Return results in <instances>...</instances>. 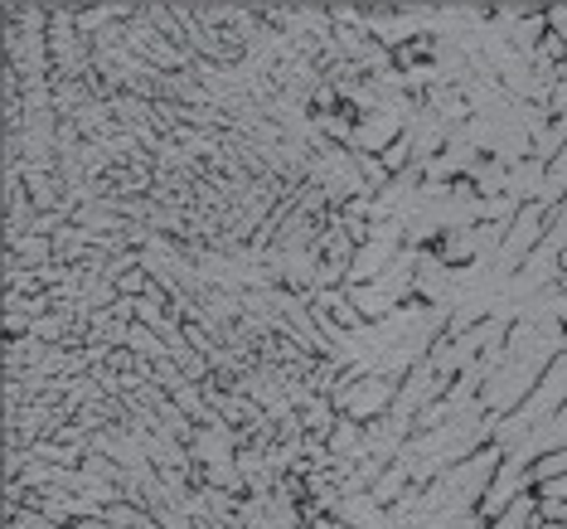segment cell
Returning <instances> with one entry per match:
<instances>
[{"label":"cell","instance_id":"cell-1","mask_svg":"<svg viewBox=\"0 0 567 529\" xmlns=\"http://www.w3.org/2000/svg\"><path fill=\"white\" fill-rule=\"evenodd\" d=\"M306 175L316 180V190L326 195L330 210H344L354 195H364V180L354 171V151L350 146H330L320 156L306 161Z\"/></svg>","mask_w":567,"mask_h":529},{"label":"cell","instance_id":"cell-2","mask_svg":"<svg viewBox=\"0 0 567 529\" xmlns=\"http://www.w3.org/2000/svg\"><path fill=\"white\" fill-rule=\"evenodd\" d=\"M398 384H403V379H389V374H364V379L340 384V389H334V408H340L344 418H354V423H373V418H383V413L393 408Z\"/></svg>","mask_w":567,"mask_h":529},{"label":"cell","instance_id":"cell-3","mask_svg":"<svg viewBox=\"0 0 567 529\" xmlns=\"http://www.w3.org/2000/svg\"><path fill=\"white\" fill-rule=\"evenodd\" d=\"M567 447V404L558 408V413H548L544 423H538L528 437H519L509 451H505V467H514V471H528L538 457H548V451H563Z\"/></svg>","mask_w":567,"mask_h":529},{"label":"cell","instance_id":"cell-4","mask_svg":"<svg viewBox=\"0 0 567 529\" xmlns=\"http://www.w3.org/2000/svg\"><path fill=\"white\" fill-rule=\"evenodd\" d=\"M446 389H451V384L432 369V359H422V365L412 369V374H403V384H398V398H393V408H389V413H398V418H408V423H412L422 408L436 404V398H442Z\"/></svg>","mask_w":567,"mask_h":529},{"label":"cell","instance_id":"cell-5","mask_svg":"<svg viewBox=\"0 0 567 529\" xmlns=\"http://www.w3.org/2000/svg\"><path fill=\"white\" fill-rule=\"evenodd\" d=\"M403 141L412 151V165H427V161H436L446 151V122L436 118L432 108H417L408 118V126H403Z\"/></svg>","mask_w":567,"mask_h":529},{"label":"cell","instance_id":"cell-6","mask_svg":"<svg viewBox=\"0 0 567 529\" xmlns=\"http://www.w3.org/2000/svg\"><path fill=\"white\" fill-rule=\"evenodd\" d=\"M398 253H403V248H393V243H379V238L359 243L354 257H350V277H344V287H369V282H379L393 267Z\"/></svg>","mask_w":567,"mask_h":529},{"label":"cell","instance_id":"cell-7","mask_svg":"<svg viewBox=\"0 0 567 529\" xmlns=\"http://www.w3.org/2000/svg\"><path fill=\"white\" fill-rule=\"evenodd\" d=\"M326 447H330L334 461H344V467L364 461V423H354V418H344L340 413V423H334V433L326 437Z\"/></svg>","mask_w":567,"mask_h":529},{"label":"cell","instance_id":"cell-8","mask_svg":"<svg viewBox=\"0 0 567 529\" xmlns=\"http://www.w3.org/2000/svg\"><path fill=\"white\" fill-rule=\"evenodd\" d=\"M344 292H350L354 312L364 316V321H383V316H393L398 306H408V302H398V296L383 287V282H369V287H344Z\"/></svg>","mask_w":567,"mask_h":529},{"label":"cell","instance_id":"cell-9","mask_svg":"<svg viewBox=\"0 0 567 529\" xmlns=\"http://www.w3.org/2000/svg\"><path fill=\"white\" fill-rule=\"evenodd\" d=\"M6 253L16 257V263H24V273H44V267H49V257H59V253H54V238H44V234H20V238H6Z\"/></svg>","mask_w":567,"mask_h":529},{"label":"cell","instance_id":"cell-10","mask_svg":"<svg viewBox=\"0 0 567 529\" xmlns=\"http://www.w3.org/2000/svg\"><path fill=\"white\" fill-rule=\"evenodd\" d=\"M538 195H544V161H519L509 165V200L514 204H538Z\"/></svg>","mask_w":567,"mask_h":529},{"label":"cell","instance_id":"cell-11","mask_svg":"<svg viewBox=\"0 0 567 529\" xmlns=\"http://www.w3.org/2000/svg\"><path fill=\"white\" fill-rule=\"evenodd\" d=\"M466 180H471V190H475V195H481L485 204L509 195V165H499V161H489V156H485L481 165H475V171H471Z\"/></svg>","mask_w":567,"mask_h":529},{"label":"cell","instance_id":"cell-12","mask_svg":"<svg viewBox=\"0 0 567 529\" xmlns=\"http://www.w3.org/2000/svg\"><path fill=\"white\" fill-rule=\"evenodd\" d=\"M534 520H538V496L528 490V496L514 500L499 520H489V529H534Z\"/></svg>","mask_w":567,"mask_h":529},{"label":"cell","instance_id":"cell-13","mask_svg":"<svg viewBox=\"0 0 567 529\" xmlns=\"http://www.w3.org/2000/svg\"><path fill=\"white\" fill-rule=\"evenodd\" d=\"M354 171H359V180H364V195H383L389 190V165H383L379 156H364V151H354Z\"/></svg>","mask_w":567,"mask_h":529},{"label":"cell","instance_id":"cell-14","mask_svg":"<svg viewBox=\"0 0 567 529\" xmlns=\"http://www.w3.org/2000/svg\"><path fill=\"white\" fill-rule=\"evenodd\" d=\"M558 476H567V447L563 451H548V457H538L534 467H528V486H544V481H558Z\"/></svg>","mask_w":567,"mask_h":529},{"label":"cell","instance_id":"cell-15","mask_svg":"<svg viewBox=\"0 0 567 529\" xmlns=\"http://www.w3.org/2000/svg\"><path fill=\"white\" fill-rule=\"evenodd\" d=\"M63 330H69V316H44V321H30V330L24 335H34V340H63Z\"/></svg>","mask_w":567,"mask_h":529},{"label":"cell","instance_id":"cell-16","mask_svg":"<svg viewBox=\"0 0 567 529\" xmlns=\"http://www.w3.org/2000/svg\"><path fill=\"white\" fill-rule=\"evenodd\" d=\"M383 165H389V175H398V171H408V165H412V151H408V141H393V146L389 151H383V156H379Z\"/></svg>","mask_w":567,"mask_h":529},{"label":"cell","instance_id":"cell-17","mask_svg":"<svg viewBox=\"0 0 567 529\" xmlns=\"http://www.w3.org/2000/svg\"><path fill=\"white\" fill-rule=\"evenodd\" d=\"M538 525H567V500H544L538 496Z\"/></svg>","mask_w":567,"mask_h":529},{"label":"cell","instance_id":"cell-18","mask_svg":"<svg viewBox=\"0 0 567 529\" xmlns=\"http://www.w3.org/2000/svg\"><path fill=\"white\" fill-rule=\"evenodd\" d=\"M538 63H563L567 59V44L558 40V34H548V40L544 44H538V54H534Z\"/></svg>","mask_w":567,"mask_h":529},{"label":"cell","instance_id":"cell-19","mask_svg":"<svg viewBox=\"0 0 567 529\" xmlns=\"http://www.w3.org/2000/svg\"><path fill=\"white\" fill-rule=\"evenodd\" d=\"M544 20H548V34H558V40L567 44V6H548Z\"/></svg>","mask_w":567,"mask_h":529},{"label":"cell","instance_id":"cell-20","mask_svg":"<svg viewBox=\"0 0 567 529\" xmlns=\"http://www.w3.org/2000/svg\"><path fill=\"white\" fill-rule=\"evenodd\" d=\"M548 118H553V122H567V79L553 88V98H548Z\"/></svg>","mask_w":567,"mask_h":529},{"label":"cell","instance_id":"cell-21","mask_svg":"<svg viewBox=\"0 0 567 529\" xmlns=\"http://www.w3.org/2000/svg\"><path fill=\"white\" fill-rule=\"evenodd\" d=\"M311 529H350V525L334 520V515H311Z\"/></svg>","mask_w":567,"mask_h":529},{"label":"cell","instance_id":"cell-22","mask_svg":"<svg viewBox=\"0 0 567 529\" xmlns=\"http://www.w3.org/2000/svg\"><path fill=\"white\" fill-rule=\"evenodd\" d=\"M548 224H567V195H563V204H558V210H553V218H548Z\"/></svg>","mask_w":567,"mask_h":529},{"label":"cell","instance_id":"cell-23","mask_svg":"<svg viewBox=\"0 0 567 529\" xmlns=\"http://www.w3.org/2000/svg\"><path fill=\"white\" fill-rule=\"evenodd\" d=\"M534 529H567V525H538V520H534Z\"/></svg>","mask_w":567,"mask_h":529},{"label":"cell","instance_id":"cell-24","mask_svg":"<svg viewBox=\"0 0 567 529\" xmlns=\"http://www.w3.org/2000/svg\"><path fill=\"white\" fill-rule=\"evenodd\" d=\"M563 79H567V59H563Z\"/></svg>","mask_w":567,"mask_h":529},{"label":"cell","instance_id":"cell-25","mask_svg":"<svg viewBox=\"0 0 567 529\" xmlns=\"http://www.w3.org/2000/svg\"><path fill=\"white\" fill-rule=\"evenodd\" d=\"M558 228H563V234H567V224H558Z\"/></svg>","mask_w":567,"mask_h":529},{"label":"cell","instance_id":"cell-26","mask_svg":"<svg viewBox=\"0 0 567 529\" xmlns=\"http://www.w3.org/2000/svg\"><path fill=\"white\" fill-rule=\"evenodd\" d=\"M475 529H489V525H475Z\"/></svg>","mask_w":567,"mask_h":529}]
</instances>
